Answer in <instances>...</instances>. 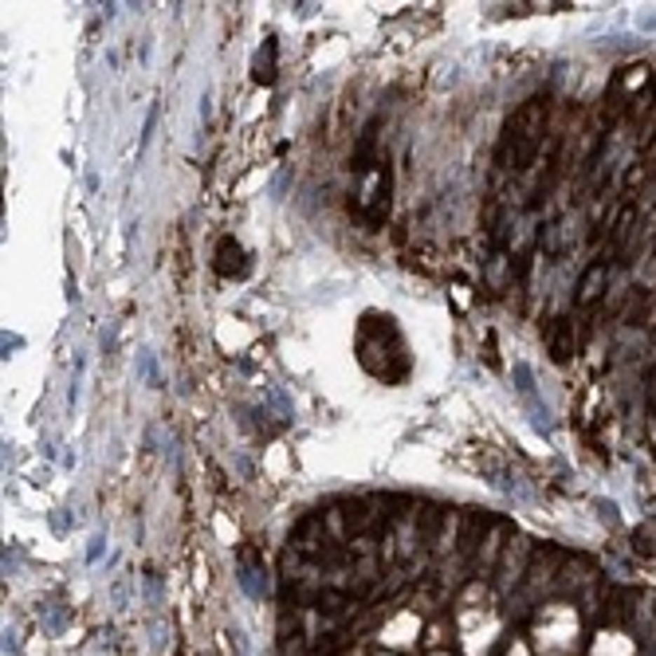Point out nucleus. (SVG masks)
<instances>
[{"instance_id": "obj_1", "label": "nucleus", "mask_w": 656, "mask_h": 656, "mask_svg": "<svg viewBox=\"0 0 656 656\" xmlns=\"http://www.w3.org/2000/svg\"><path fill=\"white\" fill-rule=\"evenodd\" d=\"M217 268L224 271V275H240V271H244V252L236 248V240H224V244H220Z\"/></svg>"}]
</instances>
